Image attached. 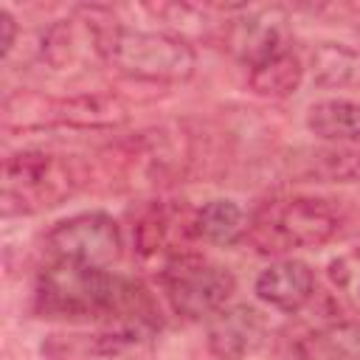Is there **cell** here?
<instances>
[{"mask_svg": "<svg viewBox=\"0 0 360 360\" xmlns=\"http://www.w3.org/2000/svg\"><path fill=\"white\" fill-rule=\"evenodd\" d=\"M34 312L53 321L101 323L138 338L160 323L158 304L138 278L76 262H45L34 281Z\"/></svg>", "mask_w": 360, "mask_h": 360, "instance_id": "6da1fadb", "label": "cell"}, {"mask_svg": "<svg viewBox=\"0 0 360 360\" xmlns=\"http://www.w3.org/2000/svg\"><path fill=\"white\" fill-rule=\"evenodd\" d=\"M98 56L118 76L146 84H180L191 79L197 68V53L188 39L174 31L129 28L104 6L98 20Z\"/></svg>", "mask_w": 360, "mask_h": 360, "instance_id": "7a4b0ae2", "label": "cell"}, {"mask_svg": "<svg viewBox=\"0 0 360 360\" xmlns=\"http://www.w3.org/2000/svg\"><path fill=\"white\" fill-rule=\"evenodd\" d=\"M340 208L326 197H276L262 202L245 228V242L262 256H290L295 250L321 248L338 236Z\"/></svg>", "mask_w": 360, "mask_h": 360, "instance_id": "3957f363", "label": "cell"}, {"mask_svg": "<svg viewBox=\"0 0 360 360\" xmlns=\"http://www.w3.org/2000/svg\"><path fill=\"white\" fill-rule=\"evenodd\" d=\"M87 180V169L73 155L20 149L3 160L0 211L3 217H31L68 202Z\"/></svg>", "mask_w": 360, "mask_h": 360, "instance_id": "277c9868", "label": "cell"}, {"mask_svg": "<svg viewBox=\"0 0 360 360\" xmlns=\"http://www.w3.org/2000/svg\"><path fill=\"white\" fill-rule=\"evenodd\" d=\"M129 121V104L115 93H70L42 96L34 90H17L3 98L6 132L28 129H118Z\"/></svg>", "mask_w": 360, "mask_h": 360, "instance_id": "5b68a950", "label": "cell"}, {"mask_svg": "<svg viewBox=\"0 0 360 360\" xmlns=\"http://www.w3.org/2000/svg\"><path fill=\"white\" fill-rule=\"evenodd\" d=\"M132 253L158 273L188 253H197V208L186 200H146L132 211Z\"/></svg>", "mask_w": 360, "mask_h": 360, "instance_id": "8992f818", "label": "cell"}, {"mask_svg": "<svg viewBox=\"0 0 360 360\" xmlns=\"http://www.w3.org/2000/svg\"><path fill=\"white\" fill-rule=\"evenodd\" d=\"M158 278L172 312L186 321H208L214 312L228 307V298L236 290L233 273L200 253L169 262Z\"/></svg>", "mask_w": 360, "mask_h": 360, "instance_id": "52a82bcc", "label": "cell"}, {"mask_svg": "<svg viewBox=\"0 0 360 360\" xmlns=\"http://www.w3.org/2000/svg\"><path fill=\"white\" fill-rule=\"evenodd\" d=\"M42 253L45 262L110 267L121 256V228L104 211H82L45 231Z\"/></svg>", "mask_w": 360, "mask_h": 360, "instance_id": "ba28073f", "label": "cell"}, {"mask_svg": "<svg viewBox=\"0 0 360 360\" xmlns=\"http://www.w3.org/2000/svg\"><path fill=\"white\" fill-rule=\"evenodd\" d=\"M222 39H225V48L245 68H253L292 48L290 25L281 8H242V17L225 20Z\"/></svg>", "mask_w": 360, "mask_h": 360, "instance_id": "9c48e42d", "label": "cell"}, {"mask_svg": "<svg viewBox=\"0 0 360 360\" xmlns=\"http://www.w3.org/2000/svg\"><path fill=\"white\" fill-rule=\"evenodd\" d=\"M270 338L267 318L250 304H228L205 323V343L217 360H245Z\"/></svg>", "mask_w": 360, "mask_h": 360, "instance_id": "30bf717a", "label": "cell"}, {"mask_svg": "<svg viewBox=\"0 0 360 360\" xmlns=\"http://www.w3.org/2000/svg\"><path fill=\"white\" fill-rule=\"evenodd\" d=\"M253 292L262 304H267L278 312H298L315 295V273L307 262L284 256V259L270 262L256 276Z\"/></svg>", "mask_w": 360, "mask_h": 360, "instance_id": "8fae6325", "label": "cell"}, {"mask_svg": "<svg viewBox=\"0 0 360 360\" xmlns=\"http://www.w3.org/2000/svg\"><path fill=\"white\" fill-rule=\"evenodd\" d=\"M292 360H360V318L318 323L292 343Z\"/></svg>", "mask_w": 360, "mask_h": 360, "instance_id": "7c38bea8", "label": "cell"}, {"mask_svg": "<svg viewBox=\"0 0 360 360\" xmlns=\"http://www.w3.org/2000/svg\"><path fill=\"white\" fill-rule=\"evenodd\" d=\"M312 84L326 90L360 87V48L343 42H321L309 53Z\"/></svg>", "mask_w": 360, "mask_h": 360, "instance_id": "4fadbf2b", "label": "cell"}, {"mask_svg": "<svg viewBox=\"0 0 360 360\" xmlns=\"http://www.w3.org/2000/svg\"><path fill=\"white\" fill-rule=\"evenodd\" d=\"M301 79L304 62L292 48L248 68V87L259 98H287L301 87Z\"/></svg>", "mask_w": 360, "mask_h": 360, "instance_id": "5bb4252c", "label": "cell"}, {"mask_svg": "<svg viewBox=\"0 0 360 360\" xmlns=\"http://www.w3.org/2000/svg\"><path fill=\"white\" fill-rule=\"evenodd\" d=\"M307 129L329 143L360 141V101L323 98L307 110Z\"/></svg>", "mask_w": 360, "mask_h": 360, "instance_id": "9a60e30c", "label": "cell"}, {"mask_svg": "<svg viewBox=\"0 0 360 360\" xmlns=\"http://www.w3.org/2000/svg\"><path fill=\"white\" fill-rule=\"evenodd\" d=\"M245 228H248L245 211L239 208V202L228 197L208 200L202 208H197V231L202 242L236 245L239 239H245Z\"/></svg>", "mask_w": 360, "mask_h": 360, "instance_id": "2e32d148", "label": "cell"}, {"mask_svg": "<svg viewBox=\"0 0 360 360\" xmlns=\"http://www.w3.org/2000/svg\"><path fill=\"white\" fill-rule=\"evenodd\" d=\"M321 183H360V149H323L309 158L301 172Z\"/></svg>", "mask_w": 360, "mask_h": 360, "instance_id": "e0dca14e", "label": "cell"}, {"mask_svg": "<svg viewBox=\"0 0 360 360\" xmlns=\"http://www.w3.org/2000/svg\"><path fill=\"white\" fill-rule=\"evenodd\" d=\"M326 276H329L332 287H335L352 307L360 309V248L335 256V259L326 264Z\"/></svg>", "mask_w": 360, "mask_h": 360, "instance_id": "ac0fdd59", "label": "cell"}, {"mask_svg": "<svg viewBox=\"0 0 360 360\" xmlns=\"http://www.w3.org/2000/svg\"><path fill=\"white\" fill-rule=\"evenodd\" d=\"M0 25H3V56L8 59L14 51V39H17V20L11 17L8 8L0 11Z\"/></svg>", "mask_w": 360, "mask_h": 360, "instance_id": "d6986e66", "label": "cell"}]
</instances>
